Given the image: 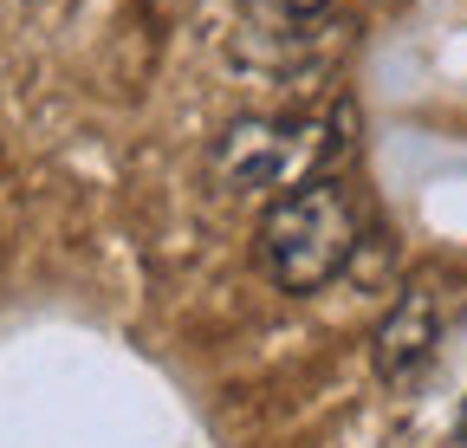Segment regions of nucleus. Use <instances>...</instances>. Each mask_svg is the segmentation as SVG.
I'll return each mask as SVG.
<instances>
[{
	"label": "nucleus",
	"instance_id": "obj_2",
	"mask_svg": "<svg viewBox=\"0 0 467 448\" xmlns=\"http://www.w3.org/2000/svg\"><path fill=\"white\" fill-rule=\"evenodd\" d=\"M350 110H299V118H241L214 143V176L227 189H299L312 176H331L344 156Z\"/></svg>",
	"mask_w": 467,
	"mask_h": 448
},
{
	"label": "nucleus",
	"instance_id": "obj_5",
	"mask_svg": "<svg viewBox=\"0 0 467 448\" xmlns=\"http://www.w3.org/2000/svg\"><path fill=\"white\" fill-rule=\"evenodd\" d=\"M454 435H461V442H467V410H461V422H454Z\"/></svg>",
	"mask_w": 467,
	"mask_h": 448
},
{
	"label": "nucleus",
	"instance_id": "obj_3",
	"mask_svg": "<svg viewBox=\"0 0 467 448\" xmlns=\"http://www.w3.org/2000/svg\"><path fill=\"white\" fill-rule=\"evenodd\" d=\"M441 331H448L441 293L422 287V279H416V287H402V299L383 312L377 339H370V364H377V377H383L389 390L416 383V377L435 364V351H441Z\"/></svg>",
	"mask_w": 467,
	"mask_h": 448
},
{
	"label": "nucleus",
	"instance_id": "obj_4",
	"mask_svg": "<svg viewBox=\"0 0 467 448\" xmlns=\"http://www.w3.org/2000/svg\"><path fill=\"white\" fill-rule=\"evenodd\" d=\"M273 7H285V14H299V20H312V14H325L331 0H273Z\"/></svg>",
	"mask_w": 467,
	"mask_h": 448
},
{
	"label": "nucleus",
	"instance_id": "obj_1",
	"mask_svg": "<svg viewBox=\"0 0 467 448\" xmlns=\"http://www.w3.org/2000/svg\"><path fill=\"white\" fill-rule=\"evenodd\" d=\"M364 241V202L337 176H312L299 189H285L266 214H260V266L279 293L312 299L350 266Z\"/></svg>",
	"mask_w": 467,
	"mask_h": 448
}]
</instances>
